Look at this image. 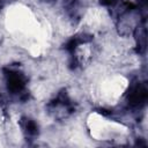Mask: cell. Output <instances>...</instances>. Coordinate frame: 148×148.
<instances>
[{"mask_svg": "<svg viewBox=\"0 0 148 148\" xmlns=\"http://www.w3.org/2000/svg\"><path fill=\"white\" fill-rule=\"evenodd\" d=\"M116 2H117V0H101V3L105 5V6H110V5H113Z\"/></svg>", "mask_w": 148, "mask_h": 148, "instance_id": "cell-6", "label": "cell"}, {"mask_svg": "<svg viewBox=\"0 0 148 148\" xmlns=\"http://www.w3.org/2000/svg\"><path fill=\"white\" fill-rule=\"evenodd\" d=\"M147 96H148V92H147L146 87L143 84H136L130 89L127 99H128L130 105L139 106L146 102Z\"/></svg>", "mask_w": 148, "mask_h": 148, "instance_id": "cell-2", "label": "cell"}, {"mask_svg": "<svg viewBox=\"0 0 148 148\" xmlns=\"http://www.w3.org/2000/svg\"><path fill=\"white\" fill-rule=\"evenodd\" d=\"M21 126H22V128H23L29 135H35V134H37V132H38V126H37V124H36L32 119L22 118V120H21Z\"/></svg>", "mask_w": 148, "mask_h": 148, "instance_id": "cell-5", "label": "cell"}, {"mask_svg": "<svg viewBox=\"0 0 148 148\" xmlns=\"http://www.w3.org/2000/svg\"><path fill=\"white\" fill-rule=\"evenodd\" d=\"M3 6V0H0V8Z\"/></svg>", "mask_w": 148, "mask_h": 148, "instance_id": "cell-8", "label": "cell"}, {"mask_svg": "<svg viewBox=\"0 0 148 148\" xmlns=\"http://www.w3.org/2000/svg\"><path fill=\"white\" fill-rule=\"evenodd\" d=\"M7 88L13 94L21 92L25 87V77L23 74L15 72V71H8L7 74Z\"/></svg>", "mask_w": 148, "mask_h": 148, "instance_id": "cell-1", "label": "cell"}, {"mask_svg": "<svg viewBox=\"0 0 148 148\" xmlns=\"http://www.w3.org/2000/svg\"><path fill=\"white\" fill-rule=\"evenodd\" d=\"M91 39L90 36H87V35H77V36H73L71 39H68L66 42V44L64 45L65 50H67L69 53H74L76 47L80 45V44H83V43H87Z\"/></svg>", "mask_w": 148, "mask_h": 148, "instance_id": "cell-3", "label": "cell"}, {"mask_svg": "<svg viewBox=\"0 0 148 148\" xmlns=\"http://www.w3.org/2000/svg\"><path fill=\"white\" fill-rule=\"evenodd\" d=\"M136 42H138V52H142L146 47V28L145 24H139L136 28Z\"/></svg>", "mask_w": 148, "mask_h": 148, "instance_id": "cell-4", "label": "cell"}, {"mask_svg": "<svg viewBox=\"0 0 148 148\" xmlns=\"http://www.w3.org/2000/svg\"><path fill=\"white\" fill-rule=\"evenodd\" d=\"M139 2H140L141 5H145V3L147 2V0H139Z\"/></svg>", "mask_w": 148, "mask_h": 148, "instance_id": "cell-7", "label": "cell"}]
</instances>
